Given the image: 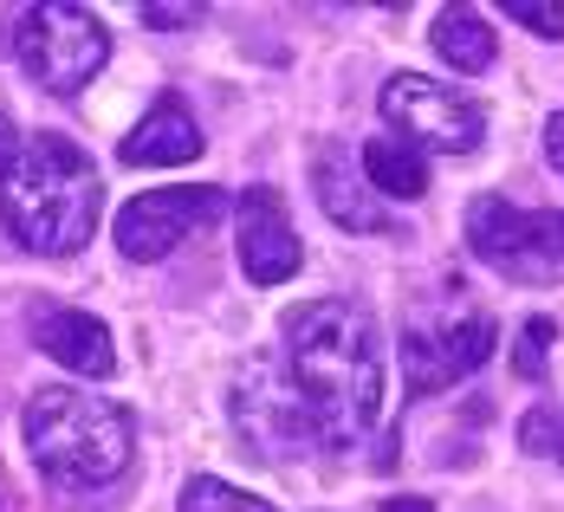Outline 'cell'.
Masks as SVG:
<instances>
[{
  "instance_id": "6da1fadb",
  "label": "cell",
  "mask_w": 564,
  "mask_h": 512,
  "mask_svg": "<svg viewBox=\"0 0 564 512\" xmlns=\"http://www.w3.org/2000/svg\"><path fill=\"white\" fill-rule=\"evenodd\" d=\"M285 377L318 448H357L383 415V344L364 305L312 298L285 312Z\"/></svg>"
},
{
  "instance_id": "7a4b0ae2",
  "label": "cell",
  "mask_w": 564,
  "mask_h": 512,
  "mask_svg": "<svg viewBox=\"0 0 564 512\" xmlns=\"http://www.w3.org/2000/svg\"><path fill=\"white\" fill-rule=\"evenodd\" d=\"M98 208H105L98 170L65 137H26L0 170V221L26 253L46 260L78 253L98 228Z\"/></svg>"
},
{
  "instance_id": "3957f363",
  "label": "cell",
  "mask_w": 564,
  "mask_h": 512,
  "mask_svg": "<svg viewBox=\"0 0 564 512\" xmlns=\"http://www.w3.org/2000/svg\"><path fill=\"white\" fill-rule=\"evenodd\" d=\"M20 435H26L33 467L53 487H72V493L117 480L130 467V448H137V428L111 396H85V390H65V383L33 390L26 415H20Z\"/></svg>"
},
{
  "instance_id": "277c9868",
  "label": "cell",
  "mask_w": 564,
  "mask_h": 512,
  "mask_svg": "<svg viewBox=\"0 0 564 512\" xmlns=\"http://www.w3.org/2000/svg\"><path fill=\"white\" fill-rule=\"evenodd\" d=\"M13 53H20V65H26L33 85H46L53 98H72V91H85V85L105 72L111 33H105L98 13H85V7H72V0H46V7H33V13H20Z\"/></svg>"
},
{
  "instance_id": "5b68a950",
  "label": "cell",
  "mask_w": 564,
  "mask_h": 512,
  "mask_svg": "<svg viewBox=\"0 0 564 512\" xmlns=\"http://www.w3.org/2000/svg\"><path fill=\"white\" fill-rule=\"evenodd\" d=\"M377 105H383V117L395 123V137H402V143H415V150L474 156V150H480V137H487V111H480L467 91L435 85V78H422V72H395Z\"/></svg>"
},
{
  "instance_id": "8992f818",
  "label": "cell",
  "mask_w": 564,
  "mask_h": 512,
  "mask_svg": "<svg viewBox=\"0 0 564 512\" xmlns=\"http://www.w3.org/2000/svg\"><path fill=\"white\" fill-rule=\"evenodd\" d=\"M467 247L512 280H564V215H525L507 195L467 208Z\"/></svg>"
},
{
  "instance_id": "52a82bcc",
  "label": "cell",
  "mask_w": 564,
  "mask_h": 512,
  "mask_svg": "<svg viewBox=\"0 0 564 512\" xmlns=\"http://www.w3.org/2000/svg\"><path fill=\"white\" fill-rule=\"evenodd\" d=\"M234 422L253 442V455H267V460H285V455H299V448L318 442L280 357H253L240 370V383H234Z\"/></svg>"
},
{
  "instance_id": "ba28073f",
  "label": "cell",
  "mask_w": 564,
  "mask_h": 512,
  "mask_svg": "<svg viewBox=\"0 0 564 512\" xmlns=\"http://www.w3.org/2000/svg\"><path fill=\"white\" fill-rule=\"evenodd\" d=\"M221 215H227L221 188H150V195L117 208V247H123V260L150 266V260L175 253V240H188L195 228H208Z\"/></svg>"
},
{
  "instance_id": "9c48e42d",
  "label": "cell",
  "mask_w": 564,
  "mask_h": 512,
  "mask_svg": "<svg viewBox=\"0 0 564 512\" xmlns=\"http://www.w3.org/2000/svg\"><path fill=\"white\" fill-rule=\"evenodd\" d=\"M494 357V318L487 312H467L448 325H409L402 331V377L415 396H435L460 377H474L480 363Z\"/></svg>"
},
{
  "instance_id": "30bf717a",
  "label": "cell",
  "mask_w": 564,
  "mask_h": 512,
  "mask_svg": "<svg viewBox=\"0 0 564 512\" xmlns=\"http://www.w3.org/2000/svg\"><path fill=\"white\" fill-rule=\"evenodd\" d=\"M240 273L253 285H285L299 273V260H305V247H299V233H292V215H285V201L273 188H247L240 195Z\"/></svg>"
},
{
  "instance_id": "8fae6325",
  "label": "cell",
  "mask_w": 564,
  "mask_h": 512,
  "mask_svg": "<svg viewBox=\"0 0 564 512\" xmlns=\"http://www.w3.org/2000/svg\"><path fill=\"white\" fill-rule=\"evenodd\" d=\"M33 344H40L53 363H65L72 377H111L117 370L105 318H91V312H78V305H46V312L33 318Z\"/></svg>"
},
{
  "instance_id": "7c38bea8",
  "label": "cell",
  "mask_w": 564,
  "mask_h": 512,
  "mask_svg": "<svg viewBox=\"0 0 564 512\" xmlns=\"http://www.w3.org/2000/svg\"><path fill=\"white\" fill-rule=\"evenodd\" d=\"M312 188H318V208L338 221L344 233H390V208L364 188V175L350 170V156L344 150H318V163H312Z\"/></svg>"
},
{
  "instance_id": "4fadbf2b",
  "label": "cell",
  "mask_w": 564,
  "mask_h": 512,
  "mask_svg": "<svg viewBox=\"0 0 564 512\" xmlns=\"http://www.w3.org/2000/svg\"><path fill=\"white\" fill-rule=\"evenodd\" d=\"M117 156L130 163V170H170V163H195L202 156V123L188 117L182 98H163L156 111L143 117L123 143H117Z\"/></svg>"
},
{
  "instance_id": "5bb4252c",
  "label": "cell",
  "mask_w": 564,
  "mask_h": 512,
  "mask_svg": "<svg viewBox=\"0 0 564 512\" xmlns=\"http://www.w3.org/2000/svg\"><path fill=\"white\" fill-rule=\"evenodd\" d=\"M357 170L370 182V195H395V201L429 195V163H422V150L402 143V137H370L364 156H357Z\"/></svg>"
},
{
  "instance_id": "9a60e30c",
  "label": "cell",
  "mask_w": 564,
  "mask_h": 512,
  "mask_svg": "<svg viewBox=\"0 0 564 512\" xmlns=\"http://www.w3.org/2000/svg\"><path fill=\"white\" fill-rule=\"evenodd\" d=\"M435 53L448 58L454 72H487L500 46H494V26L474 7H442L435 13Z\"/></svg>"
},
{
  "instance_id": "2e32d148",
  "label": "cell",
  "mask_w": 564,
  "mask_h": 512,
  "mask_svg": "<svg viewBox=\"0 0 564 512\" xmlns=\"http://www.w3.org/2000/svg\"><path fill=\"white\" fill-rule=\"evenodd\" d=\"M182 512H273V506L240 493V487H227V480H215V473H195L182 487Z\"/></svg>"
},
{
  "instance_id": "e0dca14e",
  "label": "cell",
  "mask_w": 564,
  "mask_h": 512,
  "mask_svg": "<svg viewBox=\"0 0 564 512\" xmlns=\"http://www.w3.org/2000/svg\"><path fill=\"white\" fill-rule=\"evenodd\" d=\"M552 338H558V325H552V318H532V325L519 331V350H512V370H519L525 383H539V377H545V350H552Z\"/></svg>"
},
{
  "instance_id": "ac0fdd59",
  "label": "cell",
  "mask_w": 564,
  "mask_h": 512,
  "mask_svg": "<svg viewBox=\"0 0 564 512\" xmlns=\"http://www.w3.org/2000/svg\"><path fill=\"white\" fill-rule=\"evenodd\" d=\"M507 13L539 40H564V0H507Z\"/></svg>"
},
{
  "instance_id": "d6986e66",
  "label": "cell",
  "mask_w": 564,
  "mask_h": 512,
  "mask_svg": "<svg viewBox=\"0 0 564 512\" xmlns=\"http://www.w3.org/2000/svg\"><path fill=\"white\" fill-rule=\"evenodd\" d=\"M519 448H525V455H552V448H558V415H552V408H532V415L519 422Z\"/></svg>"
},
{
  "instance_id": "ffe728a7",
  "label": "cell",
  "mask_w": 564,
  "mask_h": 512,
  "mask_svg": "<svg viewBox=\"0 0 564 512\" xmlns=\"http://www.w3.org/2000/svg\"><path fill=\"white\" fill-rule=\"evenodd\" d=\"M143 20H150V26H195V20H202V7H163V0H150V7H143Z\"/></svg>"
},
{
  "instance_id": "44dd1931",
  "label": "cell",
  "mask_w": 564,
  "mask_h": 512,
  "mask_svg": "<svg viewBox=\"0 0 564 512\" xmlns=\"http://www.w3.org/2000/svg\"><path fill=\"white\" fill-rule=\"evenodd\" d=\"M545 156H552V170H564V111L545 117Z\"/></svg>"
},
{
  "instance_id": "7402d4cb",
  "label": "cell",
  "mask_w": 564,
  "mask_h": 512,
  "mask_svg": "<svg viewBox=\"0 0 564 512\" xmlns=\"http://www.w3.org/2000/svg\"><path fill=\"white\" fill-rule=\"evenodd\" d=\"M13 150H20V137H13V123H7V111H0V170H7Z\"/></svg>"
},
{
  "instance_id": "603a6c76",
  "label": "cell",
  "mask_w": 564,
  "mask_h": 512,
  "mask_svg": "<svg viewBox=\"0 0 564 512\" xmlns=\"http://www.w3.org/2000/svg\"><path fill=\"white\" fill-rule=\"evenodd\" d=\"M383 512H435L429 500H415V493H402V500H383Z\"/></svg>"
},
{
  "instance_id": "cb8c5ba5",
  "label": "cell",
  "mask_w": 564,
  "mask_h": 512,
  "mask_svg": "<svg viewBox=\"0 0 564 512\" xmlns=\"http://www.w3.org/2000/svg\"><path fill=\"white\" fill-rule=\"evenodd\" d=\"M558 455H564V435H558Z\"/></svg>"
}]
</instances>
